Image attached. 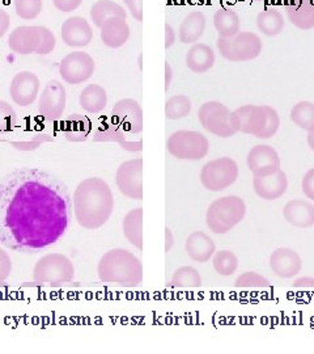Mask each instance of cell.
Returning <instances> with one entry per match:
<instances>
[{
	"mask_svg": "<svg viewBox=\"0 0 314 354\" xmlns=\"http://www.w3.org/2000/svg\"><path fill=\"white\" fill-rule=\"evenodd\" d=\"M66 189L38 169H23L0 180V241L16 251L50 247L67 231Z\"/></svg>",
	"mask_w": 314,
	"mask_h": 354,
	"instance_id": "cell-1",
	"label": "cell"
},
{
	"mask_svg": "<svg viewBox=\"0 0 314 354\" xmlns=\"http://www.w3.org/2000/svg\"><path fill=\"white\" fill-rule=\"evenodd\" d=\"M114 194L100 177L83 180L74 192V214L81 227L100 228L113 214Z\"/></svg>",
	"mask_w": 314,
	"mask_h": 354,
	"instance_id": "cell-2",
	"label": "cell"
},
{
	"mask_svg": "<svg viewBox=\"0 0 314 354\" xmlns=\"http://www.w3.org/2000/svg\"><path fill=\"white\" fill-rule=\"evenodd\" d=\"M97 274L105 283L137 288L143 281V266L134 253L124 248H114L101 257Z\"/></svg>",
	"mask_w": 314,
	"mask_h": 354,
	"instance_id": "cell-3",
	"label": "cell"
},
{
	"mask_svg": "<svg viewBox=\"0 0 314 354\" xmlns=\"http://www.w3.org/2000/svg\"><path fill=\"white\" fill-rule=\"evenodd\" d=\"M239 131L259 140H270L277 134L280 118L277 111L268 105H244L235 111Z\"/></svg>",
	"mask_w": 314,
	"mask_h": 354,
	"instance_id": "cell-4",
	"label": "cell"
},
{
	"mask_svg": "<svg viewBox=\"0 0 314 354\" xmlns=\"http://www.w3.org/2000/svg\"><path fill=\"white\" fill-rule=\"evenodd\" d=\"M246 214V205L237 196L215 200L206 213V225L214 234L224 235L236 227Z\"/></svg>",
	"mask_w": 314,
	"mask_h": 354,
	"instance_id": "cell-5",
	"label": "cell"
},
{
	"mask_svg": "<svg viewBox=\"0 0 314 354\" xmlns=\"http://www.w3.org/2000/svg\"><path fill=\"white\" fill-rule=\"evenodd\" d=\"M198 120L204 130L220 138H230L239 131L236 114L223 102H204L198 111Z\"/></svg>",
	"mask_w": 314,
	"mask_h": 354,
	"instance_id": "cell-6",
	"label": "cell"
},
{
	"mask_svg": "<svg viewBox=\"0 0 314 354\" xmlns=\"http://www.w3.org/2000/svg\"><path fill=\"white\" fill-rule=\"evenodd\" d=\"M216 45L220 55L230 62L251 61L262 53V41L253 32H239L232 37H219Z\"/></svg>",
	"mask_w": 314,
	"mask_h": 354,
	"instance_id": "cell-7",
	"label": "cell"
},
{
	"mask_svg": "<svg viewBox=\"0 0 314 354\" xmlns=\"http://www.w3.org/2000/svg\"><path fill=\"white\" fill-rule=\"evenodd\" d=\"M75 277L72 261L62 253H49L42 256L33 269V279L36 282L58 286L71 282Z\"/></svg>",
	"mask_w": 314,
	"mask_h": 354,
	"instance_id": "cell-8",
	"label": "cell"
},
{
	"mask_svg": "<svg viewBox=\"0 0 314 354\" xmlns=\"http://www.w3.org/2000/svg\"><path fill=\"white\" fill-rule=\"evenodd\" d=\"M168 151L181 160H201L210 151V142L199 133L193 130H178L166 140Z\"/></svg>",
	"mask_w": 314,
	"mask_h": 354,
	"instance_id": "cell-9",
	"label": "cell"
},
{
	"mask_svg": "<svg viewBox=\"0 0 314 354\" xmlns=\"http://www.w3.org/2000/svg\"><path fill=\"white\" fill-rule=\"evenodd\" d=\"M239 174V165L232 158H217L203 165L202 185L210 192H222L237 181Z\"/></svg>",
	"mask_w": 314,
	"mask_h": 354,
	"instance_id": "cell-10",
	"label": "cell"
},
{
	"mask_svg": "<svg viewBox=\"0 0 314 354\" xmlns=\"http://www.w3.org/2000/svg\"><path fill=\"white\" fill-rule=\"evenodd\" d=\"M141 108L138 102L133 99H124L114 105L109 122L118 133H121L125 137L126 140H128V136H135L141 131Z\"/></svg>",
	"mask_w": 314,
	"mask_h": 354,
	"instance_id": "cell-11",
	"label": "cell"
},
{
	"mask_svg": "<svg viewBox=\"0 0 314 354\" xmlns=\"http://www.w3.org/2000/svg\"><path fill=\"white\" fill-rule=\"evenodd\" d=\"M96 70L95 59L84 51L67 54L59 64V75L67 84H81L90 79Z\"/></svg>",
	"mask_w": 314,
	"mask_h": 354,
	"instance_id": "cell-12",
	"label": "cell"
},
{
	"mask_svg": "<svg viewBox=\"0 0 314 354\" xmlns=\"http://www.w3.org/2000/svg\"><path fill=\"white\" fill-rule=\"evenodd\" d=\"M67 104L66 88L59 80L52 79L39 95L38 113L46 121H58L62 118Z\"/></svg>",
	"mask_w": 314,
	"mask_h": 354,
	"instance_id": "cell-13",
	"label": "cell"
},
{
	"mask_svg": "<svg viewBox=\"0 0 314 354\" xmlns=\"http://www.w3.org/2000/svg\"><path fill=\"white\" fill-rule=\"evenodd\" d=\"M119 192L131 200H143V159H131L119 165L115 174Z\"/></svg>",
	"mask_w": 314,
	"mask_h": 354,
	"instance_id": "cell-14",
	"label": "cell"
},
{
	"mask_svg": "<svg viewBox=\"0 0 314 354\" xmlns=\"http://www.w3.org/2000/svg\"><path fill=\"white\" fill-rule=\"evenodd\" d=\"M41 89L38 76L32 71H21L13 76L10 95L12 102L19 106H29L37 100Z\"/></svg>",
	"mask_w": 314,
	"mask_h": 354,
	"instance_id": "cell-15",
	"label": "cell"
},
{
	"mask_svg": "<svg viewBox=\"0 0 314 354\" xmlns=\"http://www.w3.org/2000/svg\"><path fill=\"white\" fill-rule=\"evenodd\" d=\"M246 163L253 176H268L280 169L279 153L267 145L254 146L248 153Z\"/></svg>",
	"mask_w": 314,
	"mask_h": 354,
	"instance_id": "cell-16",
	"label": "cell"
},
{
	"mask_svg": "<svg viewBox=\"0 0 314 354\" xmlns=\"http://www.w3.org/2000/svg\"><path fill=\"white\" fill-rule=\"evenodd\" d=\"M42 36V26H21L13 29L8 37V46L19 55L37 54Z\"/></svg>",
	"mask_w": 314,
	"mask_h": 354,
	"instance_id": "cell-17",
	"label": "cell"
},
{
	"mask_svg": "<svg viewBox=\"0 0 314 354\" xmlns=\"http://www.w3.org/2000/svg\"><path fill=\"white\" fill-rule=\"evenodd\" d=\"M270 268L280 279H293L302 272V257L296 251L287 247L277 248L270 256Z\"/></svg>",
	"mask_w": 314,
	"mask_h": 354,
	"instance_id": "cell-18",
	"label": "cell"
},
{
	"mask_svg": "<svg viewBox=\"0 0 314 354\" xmlns=\"http://www.w3.org/2000/svg\"><path fill=\"white\" fill-rule=\"evenodd\" d=\"M61 36H62L63 42L67 46L84 48V46H88L92 42L93 30L84 17L72 16L63 23Z\"/></svg>",
	"mask_w": 314,
	"mask_h": 354,
	"instance_id": "cell-19",
	"label": "cell"
},
{
	"mask_svg": "<svg viewBox=\"0 0 314 354\" xmlns=\"http://www.w3.org/2000/svg\"><path fill=\"white\" fill-rule=\"evenodd\" d=\"M253 188L262 200L274 201L286 194L288 189V178L282 169H279L277 174L268 176L253 177Z\"/></svg>",
	"mask_w": 314,
	"mask_h": 354,
	"instance_id": "cell-20",
	"label": "cell"
},
{
	"mask_svg": "<svg viewBox=\"0 0 314 354\" xmlns=\"http://www.w3.org/2000/svg\"><path fill=\"white\" fill-rule=\"evenodd\" d=\"M102 44L108 48H122L130 38V26L126 17H112L100 28Z\"/></svg>",
	"mask_w": 314,
	"mask_h": 354,
	"instance_id": "cell-21",
	"label": "cell"
},
{
	"mask_svg": "<svg viewBox=\"0 0 314 354\" xmlns=\"http://www.w3.org/2000/svg\"><path fill=\"white\" fill-rule=\"evenodd\" d=\"M185 250L193 261L204 264L213 259L216 252V245L206 232L195 231L188 235L185 243Z\"/></svg>",
	"mask_w": 314,
	"mask_h": 354,
	"instance_id": "cell-22",
	"label": "cell"
},
{
	"mask_svg": "<svg viewBox=\"0 0 314 354\" xmlns=\"http://www.w3.org/2000/svg\"><path fill=\"white\" fill-rule=\"evenodd\" d=\"M283 216L295 227H312L314 226V205L305 200H292L284 206Z\"/></svg>",
	"mask_w": 314,
	"mask_h": 354,
	"instance_id": "cell-23",
	"label": "cell"
},
{
	"mask_svg": "<svg viewBox=\"0 0 314 354\" xmlns=\"http://www.w3.org/2000/svg\"><path fill=\"white\" fill-rule=\"evenodd\" d=\"M289 21L302 30L314 28V0H287Z\"/></svg>",
	"mask_w": 314,
	"mask_h": 354,
	"instance_id": "cell-24",
	"label": "cell"
},
{
	"mask_svg": "<svg viewBox=\"0 0 314 354\" xmlns=\"http://www.w3.org/2000/svg\"><path fill=\"white\" fill-rule=\"evenodd\" d=\"M215 64V53L206 44H195L186 54V66L195 74H204Z\"/></svg>",
	"mask_w": 314,
	"mask_h": 354,
	"instance_id": "cell-25",
	"label": "cell"
},
{
	"mask_svg": "<svg viewBox=\"0 0 314 354\" xmlns=\"http://www.w3.org/2000/svg\"><path fill=\"white\" fill-rule=\"evenodd\" d=\"M206 30V17L199 11L188 13L178 29V37L182 44H195Z\"/></svg>",
	"mask_w": 314,
	"mask_h": 354,
	"instance_id": "cell-26",
	"label": "cell"
},
{
	"mask_svg": "<svg viewBox=\"0 0 314 354\" xmlns=\"http://www.w3.org/2000/svg\"><path fill=\"white\" fill-rule=\"evenodd\" d=\"M79 104L88 113H101L108 105V93L100 84H89L81 91Z\"/></svg>",
	"mask_w": 314,
	"mask_h": 354,
	"instance_id": "cell-27",
	"label": "cell"
},
{
	"mask_svg": "<svg viewBox=\"0 0 314 354\" xmlns=\"http://www.w3.org/2000/svg\"><path fill=\"white\" fill-rule=\"evenodd\" d=\"M124 235L127 241L143 251V209H133L124 218Z\"/></svg>",
	"mask_w": 314,
	"mask_h": 354,
	"instance_id": "cell-28",
	"label": "cell"
},
{
	"mask_svg": "<svg viewBox=\"0 0 314 354\" xmlns=\"http://www.w3.org/2000/svg\"><path fill=\"white\" fill-rule=\"evenodd\" d=\"M92 121L83 114H71L63 124L64 137L71 142H83L87 140L92 131Z\"/></svg>",
	"mask_w": 314,
	"mask_h": 354,
	"instance_id": "cell-29",
	"label": "cell"
},
{
	"mask_svg": "<svg viewBox=\"0 0 314 354\" xmlns=\"http://www.w3.org/2000/svg\"><path fill=\"white\" fill-rule=\"evenodd\" d=\"M115 16L127 19V12L121 4L113 0H99L90 8V19L97 28H101L109 19Z\"/></svg>",
	"mask_w": 314,
	"mask_h": 354,
	"instance_id": "cell-30",
	"label": "cell"
},
{
	"mask_svg": "<svg viewBox=\"0 0 314 354\" xmlns=\"http://www.w3.org/2000/svg\"><path fill=\"white\" fill-rule=\"evenodd\" d=\"M214 26L219 37H232L239 33V17L232 10L222 8L214 15Z\"/></svg>",
	"mask_w": 314,
	"mask_h": 354,
	"instance_id": "cell-31",
	"label": "cell"
},
{
	"mask_svg": "<svg viewBox=\"0 0 314 354\" xmlns=\"http://www.w3.org/2000/svg\"><path fill=\"white\" fill-rule=\"evenodd\" d=\"M286 21L283 15L277 10H264L257 16L258 29L268 37H274L283 32Z\"/></svg>",
	"mask_w": 314,
	"mask_h": 354,
	"instance_id": "cell-32",
	"label": "cell"
},
{
	"mask_svg": "<svg viewBox=\"0 0 314 354\" xmlns=\"http://www.w3.org/2000/svg\"><path fill=\"white\" fill-rule=\"evenodd\" d=\"M169 286L177 289H198L202 286L201 274L193 266H181L173 273Z\"/></svg>",
	"mask_w": 314,
	"mask_h": 354,
	"instance_id": "cell-33",
	"label": "cell"
},
{
	"mask_svg": "<svg viewBox=\"0 0 314 354\" xmlns=\"http://www.w3.org/2000/svg\"><path fill=\"white\" fill-rule=\"evenodd\" d=\"M191 100L185 95H175L165 102V115L168 120H182L191 112Z\"/></svg>",
	"mask_w": 314,
	"mask_h": 354,
	"instance_id": "cell-34",
	"label": "cell"
},
{
	"mask_svg": "<svg viewBox=\"0 0 314 354\" xmlns=\"http://www.w3.org/2000/svg\"><path fill=\"white\" fill-rule=\"evenodd\" d=\"M291 120L296 127L302 130H311L314 127V104L311 102H300L291 109Z\"/></svg>",
	"mask_w": 314,
	"mask_h": 354,
	"instance_id": "cell-35",
	"label": "cell"
},
{
	"mask_svg": "<svg viewBox=\"0 0 314 354\" xmlns=\"http://www.w3.org/2000/svg\"><path fill=\"white\" fill-rule=\"evenodd\" d=\"M213 266L217 274L223 277H229L236 273L239 268L237 256L230 251H219L213 256Z\"/></svg>",
	"mask_w": 314,
	"mask_h": 354,
	"instance_id": "cell-36",
	"label": "cell"
},
{
	"mask_svg": "<svg viewBox=\"0 0 314 354\" xmlns=\"http://www.w3.org/2000/svg\"><path fill=\"white\" fill-rule=\"evenodd\" d=\"M42 0H14V11L23 20H35L42 12Z\"/></svg>",
	"mask_w": 314,
	"mask_h": 354,
	"instance_id": "cell-37",
	"label": "cell"
},
{
	"mask_svg": "<svg viewBox=\"0 0 314 354\" xmlns=\"http://www.w3.org/2000/svg\"><path fill=\"white\" fill-rule=\"evenodd\" d=\"M235 286L239 289H264L270 286V281L259 273L245 272L236 279Z\"/></svg>",
	"mask_w": 314,
	"mask_h": 354,
	"instance_id": "cell-38",
	"label": "cell"
},
{
	"mask_svg": "<svg viewBox=\"0 0 314 354\" xmlns=\"http://www.w3.org/2000/svg\"><path fill=\"white\" fill-rule=\"evenodd\" d=\"M17 122L16 112L7 102L0 100V136L11 134Z\"/></svg>",
	"mask_w": 314,
	"mask_h": 354,
	"instance_id": "cell-39",
	"label": "cell"
},
{
	"mask_svg": "<svg viewBox=\"0 0 314 354\" xmlns=\"http://www.w3.org/2000/svg\"><path fill=\"white\" fill-rule=\"evenodd\" d=\"M55 46H57L55 35L51 32L49 28L42 26V36H41V44H39L37 54H39V55L50 54L55 49Z\"/></svg>",
	"mask_w": 314,
	"mask_h": 354,
	"instance_id": "cell-40",
	"label": "cell"
},
{
	"mask_svg": "<svg viewBox=\"0 0 314 354\" xmlns=\"http://www.w3.org/2000/svg\"><path fill=\"white\" fill-rule=\"evenodd\" d=\"M12 272V260L10 254L3 248H0V283L11 276Z\"/></svg>",
	"mask_w": 314,
	"mask_h": 354,
	"instance_id": "cell-41",
	"label": "cell"
},
{
	"mask_svg": "<svg viewBox=\"0 0 314 354\" xmlns=\"http://www.w3.org/2000/svg\"><path fill=\"white\" fill-rule=\"evenodd\" d=\"M302 189L308 200L314 201V168L309 169L302 177Z\"/></svg>",
	"mask_w": 314,
	"mask_h": 354,
	"instance_id": "cell-42",
	"label": "cell"
},
{
	"mask_svg": "<svg viewBox=\"0 0 314 354\" xmlns=\"http://www.w3.org/2000/svg\"><path fill=\"white\" fill-rule=\"evenodd\" d=\"M83 0H52L54 7L61 12H72L81 6Z\"/></svg>",
	"mask_w": 314,
	"mask_h": 354,
	"instance_id": "cell-43",
	"label": "cell"
},
{
	"mask_svg": "<svg viewBox=\"0 0 314 354\" xmlns=\"http://www.w3.org/2000/svg\"><path fill=\"white\" fill-rule=\"evenodd\" d=\"M124 3L137 21L143 20V0H124Z\"/></svg>",
	"mask_w": 314,
	"mask_h": 354,
	"instance_id": "cell-44",
	"label": "cell"
},
{
	"mask_svg": "<svg viewBox=\"0 0 314 354\" xmlns=\"http://www.w3.org/2000/svg\"><path fill=\"white\" fill-rule=\"evenodd\" d=\"M11 26V16L7 11L0 8V38L3 37Z\"/></svg>",
	"mask_w": 314,
	"mask_h": 354,
	"instance_id": "cell-45",
	"label": "cell"
},
{
	"mask_svg": "<svg viewBox=\"0 0 314 354\" xmlns=\"http://www.w3.org/2000/svg\"><path fill=\"white\" fill-rule=\"evenodd\" d=\"M176 42V32L173 29V26L170 24H165V49L168 50L169 48H172Z\"/></svg>",
	"mask_w": 314,
	"mask_h": 354,
	"instance_id": "cell-46",
	"label": "cell"
},
{
	"mask_svg": "<svg viewBox=\"0 0 314 354\" xmlns=\"http://www.w3.org/2000/svg\"><path fill=\"white\" fill-rule=\"evenodd\" d=\"M292 286L296 289H314V279L313 277H300L293 281Z\"/></svg>",
	"mask_w": 314,
	"mask_h": 354,
	"instance_id": "cell-47",
	"label": "cell"
},
{
	"mask_svg": "<svg viewBox=\"0 0 314 354\" xmlns=\"http://www.w3.org/2000/svg\"><path fill=\"white\" fill-rule=\"evenodd\" d=\"M173 244H175V236H173V232H172V230H170V228L166 226V228H165V252H169V251L172 250Z\"/></svg>",
	"mask_w": 314,
	"mask_h": 354,
	"instance_id": "cell-48",
	"label": "cell"
},
{
	"mask_svg": "<svg viewBox=\"0 0 314 354\" xmlns=\"http://www.w3.org/2000/svg\"><path fill=\"white\" fill-rule=\"evenodd\" d=\"M172 79H173V70H172L170 64L166 61L165 62V91H168L170 87Z\"/></svg>",
	"mask_w": 314,
	"mask_h": 354,
	"instance_id": "cell-49",
	"label": "cell"
},
{
	"mask_svg": "<svg viewBox=\"0 0 314 354\" xmlns=\"http://www.w3.org/2000/svg\"><path fill=\"white\" fill-rule=\"evenodd\" d=\"M308 146L311 147L312 151H314V127L308 130Z\"/></svg>",
	"mask_w": 314,
	"mask_h": 354,
	"instance_id": "cell-50",
	"label": "cell"
},
{
	"mask_svg": "<svg viewBox=\"0 0 314 354\" xmlns=\"http://www.w3.org/2000/svg\"><path fill=\"white\" fill-rule=\"evenodd\" d=\"M139 67H140V68H141V55H140V57H139Z\"/></svg>",
	"mask_w": 314,
	"mask_h": 354,
	"instance_id": "cell-51",
	"label": "cell"
}]
</instances>
